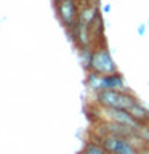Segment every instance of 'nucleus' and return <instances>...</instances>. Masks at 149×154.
<instances>
[{"label":"nucleus","instance_id":"423d86ee","mask_svg":"<svg viewBox=\"0 0 149 154\" xmlns=\"http://www.w3.org/2000/svg\"><path fill=\"white\" fill-rule=\"evenodd\" d=\"M104 90H127L123 75L120 72L104 75Z\"/></svg>","mask_w":149,"mask_h":154},{"label":"nucleus","instance_id":"7ed1b4c3","mask_svg":"<svg viewBox=\"0 0 149 154\" xmlns=\"http://www.w3.org/2000/svg\"><path fill=\"white\" fill-rule=\"evenodd\" d=\"M55 8L61 24L71 32L75 27L77 19H79L80 2L79 0H59L58 3H55Z\"/></svg>","mask_w":149,"mask_h":154},{"label":"nucleus","instance_id":"39448f33","mask_svg":"<svg viewBox=\"0 0 149 154\" xmlns=\"http://www.w3.org/2000/svg\"><path fill=\"white\" fill-rule=\"evenodd\" d=\"M128 112L132 114V117L136 120L139 125H149V111L144 108L143 104H139L138 101L128 108Z\"/></svg>","mask_w":149,"mask_h":154},{"label":"nucleus","instance_id":"ddd939ff","mask_svg":"<svg viewBox=\"0 0 149 154\" xmlns=\"http://www.w3.org/2000/svg\"><path fill=\"white\" fill-rule=\"evenodd\" d=\"M51 2H53V3H58V2H59V0H51Z\"/></svg>","mask_w":149,"mask_h":154},{"label":"nucleus","instance_id":"9b49d317","mask_svg":"<svg viewBox=\"0 0 149 154\" xmlns=\"http://www.w3.org/2000/svg\"><path fill=\"white\" fill-rule=\"evenodd\" d=\"M111 11V5L108 3V5H104V7H103V13H109Z\"/></svg>","mask_w":149,"mask_h":154},{"label":"nucleus","instance_id":"6e6552de","mask_svg":"<svg viewBox=\"0 0 149 154\" xmlns=\"http://www.w3.org/2000/svg\"><path fill=\"white\" fill-rule=\"evenodd\" d=\"M84 154H109V152L103 148V144H101V143H91L90 141L85 146Z\"/></svg>","mask_w":149,"mask_h":154},{"label":"nucleus","instance_id":"4468645a","mask_svg":"<svg viewBox=\"0 0 149 154\" xmlns=\"http://www.w3.org/2000/svg\"><path fill=\"white\" fill-rule=\"evenodd\" d=\"M147 24H149V18H147Z\"/></svg>","mask_w":149,"mask_h":154},{"label":"nucleus","instance_id":"0eeeda50","mask_svg":"<svg viewBox=\"0 0 149 154\" xmlns=\"http://www.w3.org/2000/svg\"><path fill=\"white\" fill-rule=\"evenodd\" d=\"M87 85L90 87V90L96 91V93L101 91V90H104V75L90 71L88 75H87Z\"/></svg>","mask_w":149,"mask_h":154},{"label":"nucleus","instance_id":"f257e3e1","mask_svg":"<svg viewBox=\"0 0 149 154\" xmlns=\"http://www.w3.org/2000/svg\"><path fill=\"white\" fill-rule=\"evenodd\" d=\"M90 71L96 72V74H101V75H109V74L119 72L117 64H115L114 58H112V55H111V51H109V48H108L106 43H101V45L93 47V50H91Z\"/></svg>","mask_w":149,"mask_h":154},{"label":"nucleus","instance_id":"f03ea898","mask_svg":"<svg viewBox=\"0 0 149 154\" xmlns=\"http://www.w3.org/2000/svg\"><path fill=\"white\" fill-rule=\"evenodd\" d=\"M135 95L127 90H101L96 93V103L103 108H115V109H128L136 103Z\"/></svg>","mask_w":149,"mask_h":154},{"label":"nucleus","instance_id":"20e7f679","mask_svg":"<svg viewBox=\"0 0 149 154\" xmlns=\"http://www.w3.org/2000/svg\"><path fill=\"white\" fill-rule=\"evenodd\" d=\"M104 109H106V112L109 114V119L112 120V122L127 125V127L136 130V132H138V128L141 127V125L132 117V114L128 112V109H115V108H104Z\"/></svg>","mask_w":149,"mask_h":154},{"label":"nucleus","instance_id":"9d476101","mask_svg":"<svg viewBox=\"0 0 149 154\" xmlns=\"http://www.w3.org/2000/svg\"><path fill=\"white\" fill-rule=\"evenodd\" d=\"M139 154H149V144H144L143 143L141 149H139Z\"/></svg>","mask_w":149,"mask_h":154},{"label":"nucleus","instance_id":"1a4fd4ad","mask_svg":"<svg viewBox=\"0 0 149 154\" xmlns=\"http://www.w3.org/2000/svg\"><path fill=\"white\" fill-rule=\"evenodd\" d=\"M146 29H147V24H139V26H138V29H136V31H138V35H144V34H146Z\"/></svg>","mask_w":149,"mask_h":154},{"label":"nucleus","instance_id":"f8f14e48","mask_svg":"<svg viewBox=\"0 0 149 154\" xmlns=\"http://www.w3.org/2000/svg\"><path fill=\"white\" fill-rule=\"evenodd\" d=\"M80 3H90V2H98V0H79Z\"/></svg>","mask_w":149,"mask_h":154}]
</instances>
